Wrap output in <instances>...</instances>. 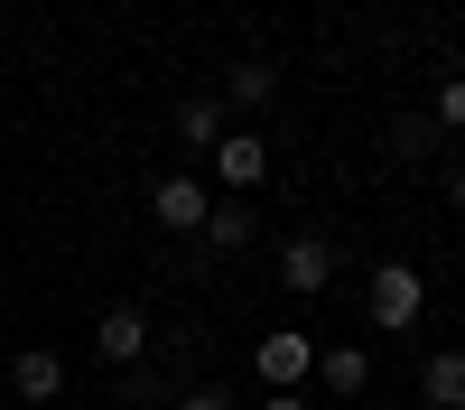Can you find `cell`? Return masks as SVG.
Here are the masks:
<instances>
[{
  "label": "cell",
  "mask_w": 465,
  "mask_h": 410,
  "mask_svg": "<svg viewBox=\"0 0 465 410\" xmlns=\"http://www.w3.org/2000/svg\"><path fill=\"white\" fill-rule=\"evenodd\" d=\"M317 392H335V401H354L363 383H372V355L363 345H317V373H307Z\"/></svg>",
  "instance_id": "6"
},
{
  "label": "cell",
  "mask_w": 465,
  "mask_h": 410,
  "mask_svg": "<svg viewBox=\"0 0 465 410\" xmlns=\"http://www.w3.org/2000/svg\"><path fill=\"white\" fill-rule=\"evenodd\" d=\"M261 410H317V401H307V392H270Z\"/></svg>",
  "instance_id": "15"
},
{
  "label": "cell",
  "mask_w": 465,
  "mask_h": 410,
  "mask_svg": "<svg viewBox=\"0 0 465 410\" xmlns=\"http://www.w3.org/2000/svg\"><path fill=\"white\" fill-rule=\"evenodd\" d=\"M429 122H438V131H465V75H438V94H429Z\"/></svg>",
  "instance_id": "13"
},
{
  "label": "cell",
  "mask_w": 465,
  "mask_h": 410,
  "mask_svg": "<svg viewBox=\"0 0 465 410\" xmlns=\"http://www.w3.org/2000/svg\"><path fill=\"white\" fill-rule=\"evenodd\" d=\"M280 289H289V298H326V289H335V243L289 234V243H280Z\"/></svg>",
  "instance_id": "3"
},
{
  "label": "cell",
  "mask_w": 465,
  "mask_h": 410,
  "mask_svg": "<svg viewBox=\"0 0 465 410\" xmlns=\"http://www.w3.org/2000/svg\"><path fill=\"white\" fill-rule=\"evenodd\" d=\"M252 373L270 392H307V373H317V335L307 326H270L261 345H252Z\"/></svg>",
  "instance_id": "2"
},
{
  "label": "cell",
  "mask_w": 465,
  "mask_h": 410,
  "mask_svg": "<svg viewBox=\"0 0 465 410\" xmlns=\"http://www.w3.org/2000/svg\"><path fill=\"white\" fill-rule=\"evenodd\" d=\"M205 243H214V252H242V243H252V205H214V215H205Z\"/></svg>",
  "instance_id": "12"
},
{
  "label": "cell",
  "mask_w": 465,
  "mask_h": 410,
  "mask_svg": "<svg viewBox=\"0 0 465 410\" xmlns=\"http://www.w3.org/2000/svg\"><path fill=\"white\" fill-rule=\"evenodd\" d=\"M177 410H232V392H214V383H205V392H186Z\"/></svg>",
  "instance_id": "14"
},
{
  "label": "cell",
  "mask_w": 465,
  "mask_h": 410,
  "mask_svg": "<svg viewBox=\"0 0 465 410\" xmlns=\"http://www.w3.org/2000/svg\"><path fill=\"white\" fill-rule=\"evenodd\" d=\"M270 94H280V65H270V56H242V65L223 75V112H232V103H252V112H261Z\"/></svg>",
  "instance_id": "10"
},
{
  "label": "cell",
  "mask_w": 465,
  "mask_h": 410,
  "mask_svg": "<svg viewBox=\"0 0 465 410\" xmlns=\"http://www.w3.org/2000/svg\"><path fill=\"white\" fill-rule=\"evenodd\" d=\"M205 159H214V177L232 186V196H252V186L270 177V140H261V131H223V140L205 149Z\"/></svg>",
  "instance_id": "4"
},
{
  "label": "cell",
  "mask_w": 465,
  "mask_h": 410,
  "mask_svg": "<svg viewBox=\"0 0 465 410\" xmlns=\"http://www.w3.org/2000/svg\"><path fill=\"white\" fill-rule=\"evenodd\" d=\"M177 140H186V149H214V140H223V103H214V94L177 103Z\"/></svg>",
  "instance_id": "11"
},
{
  "label": "cell",
  "mask_w": 465,
  "mask_h": 410,
  "mask_svg": "<svg viewBox=\"0 0 465 410\" xmlns=\"http://www.w3.org/2000/svg\"><path fill=\"white\" fill-rule=\"evenodd\" d=\"M140 345H149V317H140V308H103L94 355H103V364H140Z\"/></svg>",
  "instance_id": "9"
},
{
  "label": "cell",
  "mask_w": 465,
  "mask_h": 410,
  "mask_svg": "<svg viewBox=\"0 0 465 410\" xmlns=\"http://www.w3.org/2000/svg\"><path fill=\"white\" fill-rule=\"evenodd\" d=\"M447 205H456V215H465V159H456V168H447Z\"/></svg>",
  "instance_id": "16"
},
{
  "label": "cell",
  "mask_w": 465,
  "mask_h": 410,
  "mask_svg": "<svg viewBox=\"0 0 465 410\" xmlns=\"http://www.w3.org/2000/svg\"><path fill=\"white\" fill-rule=\"evenodd\" d=\"M149 215H159L168 234H205L214 196H205V177H159V186H149Z\"/></svg>",
  "instance_id": "5"
},
{
  "label": "cell",
  "mask_w": 465,
  "mask_h": 410,
  "mask_svg": "<svg viewBox=\"0 0 465 410\" xmlns=\"http://www.w3.org/2000/svg\"><path fill=\"white\" fill-rule=\"evenodd\" d=\"M419 401L429 410H465V345H438L419 364Z\"/></svg>",
  "instance_id": "8"
},
{
  "label": "cell",
  "mask_w": 465,
  "mask_h": 410,
  "mask_svg": "<svg viewBox=\"0 0 465 410\" xmlns=\"http://www.w3.org/2000/svg\"><path fill=\"white\" fill-rule=\"evenodd\" d=\"M10 392H19V401H65V355H56V345H28V355L10 364Z\"/></svg>",
  "instance_id": "7"
},
{
  "label": "cell",
  "mask_w": 465,
  "mask_h": 410,
  "mask_svg": "<svg viewBox=\"0 0 465 410\" xmlns=\"http://www.w3.org/2000/svg\"><path fill=\"white\" fill-rule=\"evenodd\" d=\"M363 317H372L381 335H410L419 317H429V280H419L410 261H381V271L363 280Z\"/></svg>",
  "instance_id": "1"
}]
</instances>
